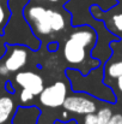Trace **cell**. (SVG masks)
Masks as SVG:
<instances>
[{
  "mask_svg": "<svg viewBox=\"0 0 122 124\" xmlns=\"http://www.w3.org/2000/svg\"><path fill=\"white\" fill-rule=\"evenodd\" d=\"M117 81H116V85H117V88H119V90L122 93V75L120 76V77H117L116 78Z\"/></svg>",
  "mask_w": 122,
  "mask_h": 124,
  "instance_id": "23",
  "label": "cell"
},
{
  "mask_svg": "<svg viewBox=\"0 0 122 124\" xmlns=\"http://www.w3.org/2000/svg\"><path fill=\"white\" fill-rule=\"evenodd\" d=\"M96 113H97V118H98V124H108L113 116V111L108 106H103V107L98 108Z\"/></svg>",
  "mask_w": 122,
  "mask_h": 124,
  "instance_id": "13",
  "label": "cell"
},
{
  "mask_svg": "<svg viewBox=\"0 0 122 124\" xmlns=\"http://www.w3.org/2000/svg\"><path fill=\"white\" fill-rule=\"evenodd\" d=\"M68 119V111H64L62 112V118H61V121H67Z\"/></svg>",
  "mask_w": 122,
  "mask_h": 124,
  "instance_id": "24",
  "label": "cell"
},
{
  "mask_svg": "<svg viewBox=\"0 0 122 124\" xmlns=\"http://www.w3.org/2000/svg\"><path fill=\"white\" fill-rule=\"evenodd\" d=\"M10 13H11V12H10L8 6L6 7V6L0 1V34H1V35H2L4 28H5V25H6L8 18H10Z\"/></svg>",
  "mask_w": 122,
  "mask_h": 124,
  "instance_id": "14",
  "label": "cell"
},
{
  "mask_svg": "<svg viewBox=\"0 0 122 124\" xmlns=\"http://www.w3.org/2000/svg\"><path fill=\"white\" fill-rule=\"evenodd\" d=\"M62 107L64 110L71 113L85 116L87 113L97 112L98 102L96 99L89 98L85 94H72V95H67Z\"/></svg>",
  "mask_w": 122,
  "mask_h": 124,
  "instance_id": "5",
  "label": "cell"
},
{
  "mask_svg": "<svg viewBox=\"0 0 122 124\" xmlns=\"http://www.w3.org/2000/svg\"><path fill=\"white\" fill-rule=\"evenodd\" d=\"M5 53H6V42L4 40L2 35L0 34V59L5 55Z\"/></svg>",
  "mask_w": 122,
  "mask_h": 124,
  "instance_id": "19",
  "label": "cell"
},
{
  "mask_svg": "<svg viewBox=\"0 0 122 124\" xmlns=\"http://www.w3.org/2000/svg\"><path fill=\"white\" fill-rule=\"evenodd\" d=\"M11 72L8 71V69L5 66V64L0 60V76H2V77H7L8 75H10Z\"/></svg>",
  "mask_w": 122,
  "mask_h": 124,
  "instance_id": "20",
  "label": "cell"
},
{
  "mask_svg": "<svg viewBox=\"0 0 122 124\" xmlns=\"http://www.w3.org/2000/svg\"><path fill=\"white\" fill-rule=\"evenodd\" d=\"M108 124H122V115L121 113H113Z\"/></svg>",
  "mask_w": 122,
  "mask_h": 124,
  "instance_id": "18",
  "label": "cell"
},
{
  "mask_svg": "<svg viewBox=\"0 0 122 124\" xmlns=\"http://www.w3.org/2000/svg\"><path fill=\"white\" fill-rule=\"evenodd\" d=\"M16 108H17L16 102L11 96L8 95L0 96V124L10 122L14 115Z\"/></svg>",
  "mask_w": 122,
  "mask_h": 124,
  "instance_id": "10",
  "label": "cell"
},
{
  "mask_svg": "<svg viewBox=\"0 0 122 124\" xmlns=\"http://www.w3.org/2000/svg\"><path fill=\"white\" fill-rule=\"evenodd\" d=\"M5 124H7V123H5Z\"/></svg>",
  "mask_w": 122,
  "mask_h": 124,
  "instance_id": "27",
  "label": "cell"
},
{
  "mask_svg": "<svg viewBox=\"0 0 122 124\" xmlns=\"http://www.w3.org/2000/svg\"><path fill=\"white\" fill-rule=\"evenodd\" d=\"M24 16L29 22L34 34L40 39L41 36H49L53 30L49 23L47 8L40 5H34L24 8Z\"/></svg>",
  "mask_w": 122,
  "mask_h": 124,
  "instance_id": "2",
  "label": "cell"
},
{
  "mask_svg": "<svg viewBox=\"0 0 122 124\" xmlns=\"http://www.w3.org/2000/svg\"><path fill=\"white\" fill-rule=\"evenodd\" d=\"M83 124H98V118H97V113H87L84 116V121Z\"/></svg>",
  "mask_w": 122,
  "mask_h": 124,
  "instance_id": "16",
  "label": "cell"
},
{
  "mask_svg": "<svg viewBox=\"0 0 122 124\" xmlns=\"http://www.w3.org/2000/svg\"><path fill=\"white\" fill-rule=\"evenodd\" d=\"M50 45H51V46H49V47H48L50 51H54V49H56V48H58V43H56V42H53V43H50Z\"/></svg>",
  "mask_w": 122,
  "mask_h": 124,
  "instance_id": "25",
  "label": "cell"
},
{
  "mask_svg": "<svg viewBox=\"0 0 122 124\" xmlns=\"http://www.w3.org/2000/svg\"><path fill=\"white\" fill-rule=\"evenodd\" d=\"M70 38L76 40L77 42H79L80 45H83L84 47H86L89 49L93 48V46L97 42L96 31L89 25H81V27L76 28L70 34Z\"/></svg>",
  "mask_w": 122,
  "mask_h": 124,
  "instance_id": "9",
  "label": "cell"
},
{
  "mask_svg": "<svg viewBox=\"0 0 122 124\" xmlns=\"http://www.w3.org/2000/svg\"><path fill=\"white\" fill-rule=\"evenodd\" d=\"M29 0H8L10 18L4 28L2 38L6 45H22L31 51L41 47V40L34 34L24 16V8Z\"/></svg>",
  "mask_w": 122,
  "mask_h": 124,
  "instance_id": "1",
  "label": "cell"
},
{
  "mask_svg": "<svg viewBox=\"0 0 122 124\" xmlns=\"http://www.w3.org/2000/svg\"><path fill=\"white\" fill-rule=\"evenodd\" d=\"M29 48L22 45H6V53L0 59L10 72L20 71L28 63Z\"/></svg>",
  "mask_w": 122,
  "mask_h": 124,
  "instance_id": "4",
  "label": "cell"
},
{
  "mask_svg": "<svg viewBox=\"0 0 122 124\" xmlns=\"http://www.w3.org/2000/svg\"><path fill=\"white\" fill-rule=\"evenodd\" d=\"M67 98V85L62 81H56L50 85L43 88L39 94V100L41 105L48 108L61 107Z\"/></svg>",
  "mask_w": 122,
  "mask_h": 124,
  "instance_id": "3",
  "label": "cell"
},
{
  "mask_svg": "<svg viewBox=\"0 0 122 124\" xmlns=\"http://www.w3.org/2000/svg\"><path fill=\"white\" fill-rule=\"evenodd\" d=\"M113 23L117 31H122V13H116L113 16Z\"/></svg>",
  "mask_w": 122,
  "mask_h": 124,
  "instance_id": "17",
  "label": "cell"
},
{
  "mask_svg": "<svg viewBox=\"0 0 122 124\" xmlns=\"http://www.w3.org/2000/svg\"><path fill=\"white\" fill-rule=\"evenodd\" d=\"M48 1H51V2H56V1H59V0H48Z\"/></svg>",
  "mask_w": 122,
  "mask_h": 124,
  "instance_id": "26",
  "label": "cell"
},
{
  "mask_svg": "<svg viewBox=\"0 0 122 124\" xmlns=\"http://www.w3.org/2000/svg\"><path fill=\"white\" fill-rule=\"evenodd\" d=\"M35 96H36V95H35L34 93H31L30 90L22 88V90H20V93H19V101H20L22 105H29L30 102L34 101V98H35Z\"/></svg>",
  "mask_w": 122,
  "mask_h": 124,
  "instance_id": "15",
  "label": "cell"
},
{
  "mask_svg": "<svg viewBox=\"0 0 122 124\" xmlns=\"http://www.w3.org/2000/svg\"><path fill=\"white\" fill-rule=\"evenodd\" d=\"M89 51H90L89 48L84 47L83 45H80L76 40L68 38L64 45V52L62 53H64L65 60L68 64H71L76 68H80L83 64L86 63Z\"/></svg>",
  "mask_w": 122,
  "mask_h": 124,
  "instance_id": "6",
  "label": "cell"
},
{
  "mask_svg": "<svg viewBox=\"0 0 122 124\" xmlns=\"http://www.w3.org/2000/svg\"><path fill=\"white\" fill-rule=\"evenodd\" d=\"M5 89L7 90V93H13L14 92V89H13V87H12V83L10 82V81H6L5 82Z\"/></svg>",
  "mask_w": 122,
  "mask_h": 124,
  "instance_id": "22",
  "label": "cell"
},
{
  "mask_svg": "<svg viewBox=\"0 0 122 124\" xmlns=\"http://www.w3.org/2000/svg\"><path fill=\"white\" fill-rule=\"evenodd\" d=\"M14 82L20 88L28 89L35 95H39L44 88L43 77L34 71H18L14 76Z\"/></svg>",
  "mask_w": 122,
  "mask_h": 124,
  "instance_id": "7",
  "label": "cell"
},
{
  "mask_svg": "<svg viewBox=\"0 0 122 124\" xmlns=\"http://www.w3.org/2000/svg\"><path fill=\"white\" fill-rule=\"evenodd\" d=\"M105 74L110 78H117L122 75V60L109 63L105 68Z\"/></svg>",
  "mask_w": 122,
  "mask_h": 124,
  "instance_id": "12",
  "label": "cell"
},
{
  "mask_svg": "<svg viewBox=\"0 0 122 124\" xmlns=\"http://www.w3.org/2000/svg\"><path fill=\"white\" fill-rule=\"evenodd\" d=\"M41 113L40 107L35 105L18 106L11 119V124H37Z\"/></svg>",
  "mask_w": 122,
  "mask_h": 124,
  "instance_id": "8",
  "label": "cell"
},
{
  "mask_svg": "<svg viewBox=\"0 0 122 124\" xmlns=\"http://www.w3.org/2000/svg\"><path fill=\"white\" fill-rule=\"evenodd\" d=\"M47 12H48V18H49L51 30L55 33L64 30L66 27V21H65L64 15L56 10H53V8H47Z\"/></svg>",
  "mask_w": 122,
  "mask_h": 124,
  "instance_id": "11",
  "label": "cell"
},
{
  "mask_svg": "<svg viewBox=\"0 0 122 124\" xmlns=\"http://www.w3.org/2000/svg\"><path fill=\"white\" fill-rule=\"evenodd\" d=\"M54 124H77L76 119H68V121H61V119H56Z\"/></svg>",
  "mask_w": 122,
  "mask_h": 124,
  "instance_id": "21",
  "label": "cell"
}]
</instances>
